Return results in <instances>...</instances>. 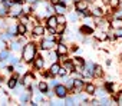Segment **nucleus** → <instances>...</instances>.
<instances>
[{"label":"nucleus","mask_w":122,"mask_h":106,"mask_svg":"<svg viewBox=\"0 0 122 106\" xmlns=\"http://www.w3.org/2000/svg\"><path fill=\"white\" fill-rule=\"evenodd\" d=\"M75 9L78 13L88 9V0H75Z\"/></svg>","instance_id":"nucleus-3"},{"label":"nucleus","mask_w":122,"mask_h":106,"mask_svg":"<svg viewBox=\"0 0 122 106\" xmlns=\"http://www.w3.org/2000/svg\"><path fill=\"white\" fill-rule=\"evenodd\" d=\"M27 3H36V0H26Z\"/></svg>","instance_id":"nucleus-31"},{"label":"nucleus","mask_w":122,"mask_h":106,"mask_svg":"<svg viewBox=\"0 0 122 106\" xmlns=\"http://www.w3.org/2000/svg\"><path fill=\"white\" fill-rule=\"evenodd\" d=\"M32 33H33V36H35V37L43 36V33H45V27H43V26H39V24H35V27H33Z\"/></svg>","instance_id":"nucleus-7"},{"label":"nucleus","mask_w":122,"mask_h":106,"mask_svg":"<svg viewBox=\"0 0 122 106\" xmlns=\"http://www.w3.org/2000/svg\"><path fill=\"white\" fill-rule=\"evenodd\" d=\"M66 75H68V70H66V67L60 66V69H59V76H66Z\"/></svg>","instance_id":"nucleus-24"},{"label":"nucleus","mask_w":122,"mask_h":106,"mask_svg":"<svg viewBox=\"0 0 122 106\" xmlns=\"http://www.w3.org/2000/svg\"><path fill=\"white\" fill-rule=\"evenodd\" d=\"M92 16H98V17H102V16H103V12H102L99 7H96V9H93V12H92Z\"/></svg>","instance_id":"nucleus-22"},{"label":"nucleus","mask_w":122,"mask_h":106,"mask_svg":"<svg viewBox=\"0 0 122 106\" xmlns=\"http://www.w3.org/2000/svg\"><path fill=\"white\" fill-rule=\"evenodd\" d=\"M73 89H76V93L82 92V89H85V82L82 79H73Z\"/></svg>","instance_id":"nucleus-5"},{"label":"nucleus","mask_w":122,"mask_h":106,"mask_svg":"<svg viewBox=\"0 0 122 106\" xmlns=\"http://www.w3.org/2000/svg\"><path fill=\"white\" fill-rule=\"evenodd\" d=\"M68 87L65 86V85H56L55 86V95L57 96V97H60V99H65L66 96H68Z\"/></svg>","instance_id":"nucleus-2"},{"label":"nucleus","mask_w":122,"mask_h":106,"mask_svg":"<svg viewBox=\"0 0 122 106\" xmlns=\"http://www.w3.org/2000/svg\"><path fill=\"white\" fill-rule=\"evenodd\" d=\"M56 53H57L59 56H62V55H68V47H66V44H63V43L56 44Z\"/></svg>","instance_id":"nucleus-6"},{"label":"nucleus","mask_w":122,"mask_h":106,"mask_svg":"<svg viewBox=\"0 0 122 106\" xmlns=\"http://www.w3.org/2000/svg\"><path fill=\"white\" fill-rule=\"evenodd\" d=\"M59 69H60V65H59V63H53V65L50 66V69H49V75H52V76L59 75Z\"/></svg>","instance_id":"nucleus-11"},{"label":"nucleus","mask_w":122,"mask_h":106,"mask_svg":"<svg viewBox=\"0 0 122 106\" xmlns=\"http://www.w3.org/2000/svg\"><path fill=\"white\" fill-rule=\"evenodd\" d=\"M3 47H6V40H3L2 37H0V50H2Z\"/></svg>","instance_id":"nucleus-26"},{"label":"nucleus","mask_w":122,"mask_h":106,"mask_svg":"<svg viewBox=\"0 0 122 106\" xmlns=\"http://www.w3.org/2000/svg\"><path fill=\"white\" fill-rule=\"evenodd\" d=\"M33 63H35V67H36V69H42L43 65H45V60H43V58H42L40 55H39V56L36 55V58L33 59Z\"/></svg>","instance_id":"nucleus-8"},{"label":"nucleus","mask_w":122,"mask_h":106,"mask_svg":"<svg viewBox=\"0 0 122 106\" xmlns=\"http://www.w3.org/2000/svg\"><path fill=\"white\" fill-rule=\"evenodd\" d=\"M92 33H93V29L89 24H83L81 27V34H92Z\"/></svg>","instance_id":"nucleus-13"},{"label":"nucleus","mask_w":122,"mask_h":106,"mask_svg":"<svg viewBox=\"0 0 122 106\" xmlns=\"http://www.w3.org/2000/svg\"><path fill=\"white\" fill-rule=\"evenodd\" d=\"M47 26H49V27H55V29H56V26H57L56 16H49V17H47Z\"/></svg>","instance_id":"nucleus-15"},{"label":"nucleus","mask_w":122,"mask_h":106,"mask_svg":"<svg viewBox=\"0 0 122 106\" xmlns=\"http://www.w3.org/2000/svg\"><path fill=\"white\" fill-rule=\"evenodd\" d=\"M92 76H96V77H101L102 76V67L95 65L93 66V70H92Z\"/></svg>","instance_id":"nucleus-17"},{"label":"nucleus","mask_w":122,"mask_h":106,"mask_svg":"<svg viewBox=\"0 0 122 106\" xmlns=\"http://www.w3.org/2000/svg\"><path fill=\"white\" fill-rule=\"evenodd\" d=\"M53 7H55V10H56V13H57V14H65V13H66V5L57 3V5H55Z\"/></svg>","instance_id":"nucleus-9"},{"label":"nucleus","mask_w":122,"mask_h":106,"mask_svg":"<svg viewBox=\"0 0 122 106\" xmlns=\"http://www.w3.org/2000/svg\"><path fill=\"white\" fill-rule=\"evenodd\" d=\"M10 56H9V52L7 50H0V60L2 62H5V60H7Z\"/></svg>","instance_id":"nucleus-21"},{"label":"nucleus","mask_w":122,"mask_h":106,"mask_svg":"<svg viewBox=\"0 0 122 106\" xmlns=\"http://www.w3.org/2000/svg\"><path fill=\"white\" fill-rule=\"evenodd\" d=\"M37 89H39V92L46 93V92L49 90V86H47V83H46V82H39V83H37Z\"/></svg>","instance_id":"nucleus-16"},{"label":"nucleus","mask_w":122,"mask_h":106,"mask_svg":"<svg viewBox=\"0 0 122 106\" xmlns=\"http://www.w3.org/2000/svg\"><path fill=\"white\" fill-rule=\"evenodd\" d=\"M71 2V0H60V3H63V5H68Z\"/></svg>","instance_id":"nucleus-30"},{"label":"nucleus","mask_w":122,"mask_h":106,"mask_svg":"<svg viewBox=\"0 0 122 106\" xmlns=\"http://www.w3.org/2000/svg\"><path fill=\"white\" fill-rule=\"evenodd\" d=\"M22 58L25 62L30 63L36 58V44L35 43H26L25 47L22 49Z\"/></svg>","instance_id":"nucleus-1"},{"label":"nucleus","mask_w":122,"mask_h":106,"mask_svg":"<svg viewBox=\"0 0 122 106\" xmlns=\"http://www.w3.org/2000/svg\"><path fill=\"white\" fill-rule=\"evenodd\" d=\"M40 46H42V49H43V50H52V49L56 46V43H55L52 39H45V40H42Z\"/></svg>","instance_id":"nucleus-4"},{"label":"nucleus","mask_w":122,"mask_h":106,"mask_svg":"<svg viewBox=\"0 0 122 106\" xmlns=\"http://www.w3.org/2000/svg\"><path fill=\"white\" fill-rule=\"evenodd\" d=\"M20 99H22V102H25V103H26V102H29V100H30V92H29V93H27V92H26V93H23V95L20 96Z\"/></svg>","instance_id":"nucleus-23"},{"label":"nucleus","mask_w":122,"mask_h":106,"mask_svg":"<svg viewBox=\"0 0 122 106\" xmlns=\"http://www.w3.org/2000/svg\"><path fill=\"white\" fill-rule=\"evenodd\" d=\"M57 3H60V0H50V5H57Z\"/></svg>","instance_id":"nucleus-29"},{"label":"nucleus","mask_w":122,"mask_h":106,"mask_svg":"<svg viewBox=\"0 0 122 106\" xmlns=\"http://www.w3.org/2000/svg\"><path fill=\"white\" fill-rule=\"evenodd\" d=\"M106 93H108V92H105V90H103V89H99V90H98V95H99V96H101V97H103V96H105V95H106Z\"/></svg>","instance_id":"nucleus-27"},{"label":"nucleus","mask_w":122,"mask_h":106,"mask_svg":"<svg viewBox=\"0 0 122 106\" xmlns=\"http://www.w3.org/2000/svg\"><path fill=\"white\" fill-rule=\"evenodd\" d=\"M111 27L112 29H122V19H115L111 23Z\"/></svg>","instance_id":"nucleus-18"},{"label":"nucleus","mask_w":122,"mask_h":106,"mask_svg":"<svg viewBox=\"0 0 122 106\" xmlns=\"http://www.w3.org/2000/svg\"><path fill=\"white\" fill-rule=\"evenodd\" d=\"M108 5H109L112 9H118V7L121 6V0H109Z\"/></svg>","instance_id":"nucleus-20"},{"label":"nucleus","mask_w":122,"mask_h":106,"mask_svg":"<svg viewBox=\"0 0 122 106\" xmlns=\"http://www.w3.org/2000/svg\"><path fill=\"white\" fill-rule=\"evenodd\" d=\"M26 33H27V26H26L25 23H19V24H17V34L26 36Z\"/></svg>","instance_id":"nucleus-10"},{"label":"nucleus","mask_w":122,"mask_h":106,"mask_svg":"<svg viewBox=\"0 0 122 106\" xmlns=\"http://www.w3.org/2000/svg\"><path fill=\"white\" fill-rule=\"evenodd\" d=\"M19 46H20V44H19V43L16 42V43H13V44H12V49H13V50H17V49H20Z\"/></svg>","instance_id":"nucleus-28"},{"label":"nucleus","mask_w":122,"mask_h":106,"mask_svg":"<svg viewBox=\"0 0 122 106\" xmlns=\"http://www.w3.org/2000/svg\"><path fill=\"white\" fill-rule=\"evenodd\" d=\"M56 20H57V24L59 23H66V19L62 16V14H59V16H56Z\"/></svg>","instance_id":"nucleus-25"},{"label":"nucleus","mask_w":122,"mask_h":106,"mask_svg":"<svg viewBox=\"0 0 122 106\" xmlns=\"http://www.w3.org/2000/svg\"><path fill=\"white\" fill-rule=\"evenodd\" d=\"M17 77H19V76H17V75H15L13 77H10V79L7 80V86H9L10 89H15V87L17 86V83H19V82H17Z\"/></svg>","instance_id":"nucleus-12"},{"label":"nucleus","mask_w":122,"mask_h":106,"mask_svg":"<svg viewBox=\"0 0 122 106\" xmlns=\"http://www.w3.org/2000/svg\"><path fill=\"white\" fill-rule=\"evenodd\" d=\"M32 80H33V76H32V75H26V76L23 77V82H22V85H25V86H30Z\"/></svg>","instance_id":"nucleus-19"},{"label":"nucleus","mask_w":122,"mask_h":106,"mask_svg":"<svg viewBox=\"0 0 122 106\" xmlns=\"http://www.w3.org/2000/svg\"><path fill=\"white\" fill-rule=\"evenodd\" d=\"M85 92H86L88 95H93V93L96 92L95 85H92V83H86V85H85Z\"/></svg>","instance_id":"nucleus-14"}]
</instances>
